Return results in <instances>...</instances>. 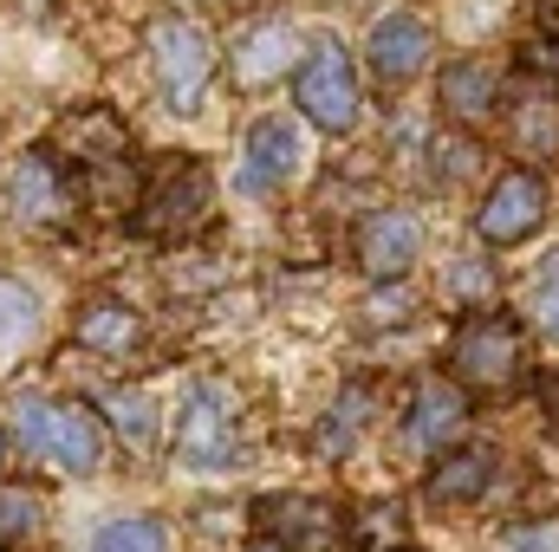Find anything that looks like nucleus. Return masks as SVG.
Returning a JSON list of instances; mask_svg holds the SVG:
<instances>
[{
  "label": "nucleus",
  "mask_w": 559,
  "mask_h": 552,
  "mask_svg": "<svg viewBox=\"0 0 559 552\" xmlns=\"http://www.w3.org/2000/svg\"><path fill=\"white\" fill-rule=\"evenodd\" d=\"M501 118L514 131V156H554L559 149V98L547 79L534 85V72H527L521 92H501Z\"/></svg>",
  "instance_id": "obj_18"
},
{
  "label": "nucleus",
  "mask_w": 559,
  "mask_h": 552,
  "mask_svg": "<svg viewBox=\"0 0 559 552\" xmlns=\"http://www.w3.org/2000/svg\"><path fill=\"white\" fill-rule=\"evenodd\" d=\"M547 215H554V189H547V176L534 169V163H508L488 189H481V202H475V241L481 248H527L540 228H547Z\"/></svg>",
  "instance_id": "obj_6"
},
{
  "label": "nucleus",
  "mask_w": 559,
  "mask_h": 552,
  "mask_svg": "<svg viewBox=\"0 0 559 552\" xmlns=\"http://www.w3.org/2000/svg\"><path fill=\"white\" fill-rule=\"evenodd\" d=\"M150 72H156V92L169 111H195L215 79V52H209L202 26L182 13H156L150 20Z\"/></svg>",
  "instance_id": "obj_8"
},
{
  "label": "nucleus",
  "mask_w": 559,
  "mask_h": 552,
  "mask_svg": "<svg viewBox=\"0 0 559 552\" xmlns=\"http://www.w3.org/2000/svg\"><path fill=\"white\" fill-rule=\"evenodd\" d=\"M59 169L72 176V189H79V202L92 208V215H138V156H131V131H124V118L118 111H105V105H85V111H72L66 124H59Z\"/></svg>",
  "instance_id": "obj_1"
},
{
  "label": "nucleus",
  "mask_w": 559,
  "mask_h": 552,
  "mask_svg": "<svg viewBox=\"0 0 559 552\" xmlns=\"http://www.w3.org/2000/svg\"><path fill=\"white\" fill-rule=\"evenodd\" d=\"M299 33L286 26V20H261L254 33H241L235 39V52H228V79L235 85H248V92H261V85H274L280 72H299Z\"/></svg>",
  "instance_id": "obj_17"
},
{
  "label": "nucleus",
  "mask_w": 559,
  "mask_h": 552,
  "mask_svg": "<svg viewBox=\"0 0 559 552\" xmlns=\"http://www.w3.org/2000/svg\"><path fill=\"white\" fill-rule=\"evenodd\" d=\"M371 410H378V391H371V384H345V391H338V404L319 416V429H312V448H319L325 461H345V455L365 442Z\"/></svg>",
  "instance_id": "obj_20"
},
{
  "label": "nucleus",
  "mask_w": 559,
  "mask_h": 552,
  "mask_svg": "<svg viewBox=\"0 0 559 552\" xmlns=\"http://www.w3.org/2000/svg\"><path fill=\"white\" fill-rule=\"evenodd\" d=\"M306 163V143H299V124L293 118H254V131L241 143V189L248 195H280Z\"/></svg>",
  "instance_id": "obj_15"
},
{
  "label": "nucleus",
  "mask_w": 559,
  "mask_h": 552,
  "mask_svg": "<svg viewBox=\"0 0 559 552\" xmlns=\"http://www.w3.org/2000/svg\"><path fill=\"white\" fill-rule=\"evenodd\" d=\"M495 552H559V514H540V520H508L495 533Z\"/></svg>",
  "instance_id": "obj_25"
},
{
  "label": "nucleus",
  "mask_w": 559,
  "mask_h": 552,
  "mask_svg": "<svg viewBox=\"0 0 559 552\" xmlns=\"http://www.w3.org/2000/svg\"><path fill=\"white\" fill-rule=\"evenodd\" d=\"M345 514L319 494H261L254 501V533L261 547H280V552H332L345 540Z\"/></svg>",
  "instance_id": "obj_9"
},
{
  "label": "nucleus",
  "mask_w": 559,
  "mask_h": 552,
  "mask_svg": "<svg viewBox=\"0 0 559 552\" xmlns=\"http://www.w3.org/2000/svg\"><path fill=\"white\" fill-rule=\"evenodd\" d=\"M72 338H79L85 351L124 358V351L143 338V319H138V305H124L118 292H92V299L72 312Z\"/></svg>",
  "instance_id": "obj_19"
},
{
  "label": "nucleus",
  "mask_w": 559,
  "mask_h": 552,
  "mask_svg": "<svg viewBox=\"0 0 559 552\" xmlns=\"http://www.w3.org/2000/svg\"><path fill=\"white\" fill-rule=\"evenodd\" d=\"M46 527V501L33 488H0V552L7 547H33Z\"/></svg>",
  "instance_id": "obj_24"
},
{
  "label": "nucleus",
  "mask_w": 559,
  "mask_h": 552,
  "mask_svg": "<svg viewBox=\"0 0 559 552\" xmlns=\"http://www.w3.org/2000/svg\"><path fill=\"white\" fill-rule=\"evenodd\" d=\"M176 461L195 475H235L241 468V429H235V397L215 377H195L176 404Z\"/></svg>",
  "instance_id": "obj_5"
},
{
  "label": "nucleus",
  "mask_w": 559,
  "mask_h": 552,
  "mask_svg": "<svg viewBox=\"0 0 559 552\" xmlns=\"http://www.w3.org/2000/svg\"><path fill=\"white\" fill-rule=\"evenodd\" d=\"M261 552H280V547H261Z\"/></svg>",
  "instance_id": "obj_30"
},
{
  "label": "nucleus",
  "mask_w": 559,
  "mask_h": 552,
  "mask_svg": "<svg viewBox=\"0 0 559 552\" xmlns=\"http://www.w3.org/2000/svg\"><path fill=\"white\" fill-rule=\"evenodd\" d=\"M13 435H20L26 455L52 461L59 475H92L105 461V429L79 397H20Z\"/></svg>",
  "instance_id": "obj_3"
},
{
  "label": "nucleus",
  "mask_w": 559,
  "mask_h": 552,
  "mask_svg": "<svg viewBox=\"0 0 559 552\" xmlns=\"http://www.w3.org/2000/svg\"><path fill=\"white\" fill-rule=\"evenodd\" d=\"M92 552H169V533L150 514H118L92 533Z\"/></svg>",
  "instance_id": "obj_23"
},
{
  "label": "nucleus",
  "mask_w": 559,
  "mask_h": 552,
  "mask_svg": "<svg viewBox=\"0 0 559 552\" xmlns=\"http://www.w3.org/2000/svg\"><path fill=\"white\" fill-rule=\"evenodd\" d=\"M293 98H299V111H306L319 131H332V137H352L358 118H365L358 65H352V52H345L338 39H319V46L299 59V72H293Z\"/></svg>",
  "instance_id": "obj_7"
},
{
  "label": "nucleus",
  "mask_w": 559,
  "mask_h": 552,
  "mask_svg": "<svg viewBox=\"0 0 559 552\" xmlns=\"http://www.w3.org/2000/svg\"><path fill=\"white\" fill-rule=\"evenodd\" d=\"M468 410H475V397L442 371H429L411 384V410H404V435H411V448L423 455H442V448H455L462 442V429H468Z\"/></svg>",
  "instance_id": "obj_12"
},
{
  "label": "nucleus",
  "mask_w": 559,
  "mask_h": 552,
  "mask_svg": "<svg viewBox=\"0 0 559 552\" xmlns=\"http://www.w3.org/2000/svg\"><path fill=\"white\" fill-rule=\"evenodd\" d=\"M0 455H7V442H0Z\"/></svg>",
  "instance_id": "obj_31"
},
{
  "label": "nucleus",
  "mask_w": 559,
  "mask_h": 552,
  "mask_svg": "<svg viewBox=\"0 0 559 552\" xmlns=\"http://www.w3.org/2000/svg\"><path fill=\"white\" fill-rule=\"evenodd\" d=\"M111 422H118V435L138 442V448L156 435V422H150V397H143V391H118V397H111Z\"/></svg>",
  "instance_id": "obj_27"
},
{
  "label": "nucleus",
  "mask_w": 559,
  "mask_h": 552,
  "mask_svg": "<svg viewBox=\"0 0 559 552\" xmlns=\"http://www.w3.org/2000/svg\"><path fill=\"white\" fill-rule=\"evenodd\" d=\"M442 364L468 397H514L521 384H534V332L501 305H475L449 332Z\"/></svg>",
  "instance_id": "obj_2"
},
{
  "label": "nucleus",
  "mask_w": 559,
  "mask_h": 552,
  "mask_svg": "<svg viewBox=\"0 0 559 552\" xmlns=\"http://www.w3.org/2000/svg\"><path fill=\"white\" fill-rule=\"evenodd\" d=\"M521 325L540 338V345H554L559 351V248H547L540 254V267H534V279H527V292H521Z\"/></svg>",
  "instance_id": "obj_21"
},
{
  "label": "nucleus",
  "mask_w": 559,
  "mask_h": 552,
  "mask_svg": "<svg viewBox=\"0 0 559 552\" xmlns=\"http://www.w3.org/2000/svg\"><path fill=\"white\" fill-rule=\"evenodd\" d=\"M449 292L475 312V305H488V292H495V267L481 261V254H455L449 261Z\"/></svg>",
  "instance_id": "obj_26"
},
{
  "label": "nucleus",
  "mask_w": 559,
  "mask_h": 552,
  "mask_svg": "<svg viewBox=\"0 0 559 552\" xmlns=\"http://www.w3.org/2000/svg\"><path fill=\"white\" fill-rule=\"evenodd\" d=\"M397 552H423V547H397Z\"/></svg>",
  "instance_id": "obj_29"
},
{
  "label": "nucleus",
  "mask_w": 559,
  "mask_h": 552,
  "mask_svg": "<svg viewBox=\"0 0 559 552\" xmlns=\"http://www.w3.org/2000/svg\"><path fill=\"white\" fill-rule=\"evenodd\" d=\"M501 65H488V59H449L442 72H436V105H442V118H449V131H488L495 118H501Z\"/></svg>",
  "instance_id": "obj_13"
},
{
  "label": "nucleus",
  "mask_w": 559,
  "mask_h": 552,
  "mask_svg": "<svg viewBox=\"0 0 559 552\" xmlns=\"http://www.w3.org/2000/svg\"><path fill=\"white\" fill-rule=\"evenodd\" d=\"M429 52H436V33H429L423 13H384L365 33V65H371V85L378 92H404L423 65H429Z\"/></svg>",
  "instance_id": "obj_11"
},
{
  "label": "nucleus",
  "mask_w": 559,
  "mask_h": 552,
  "mask_svg": "<svg viewBox=\"0 0 559 552\" xmlns=\"http://www.w3.org/2000/svg\"><path fill=\"white\" fill-rule=\"evenodd\" d=\"M33 332H39V299L20 279H0V371L13 364L20 345H33Z\"/></svg>",
  "instance_id": "obj_22"
},
{
  "label": "nucleus",
  "mask_w": 559,
  "mask_h": 552,
  "mask_svg": "<svg viewBox=\"0 0 559 552\" xmlns=\"http://www.w3.org/2000/svg\"><path fill=\"white\" fill-rule=\"evenodd\" d=\"M13 208H20V221H33V228H66V221H72L79 189H72V176L59 169L52 149L20 156V169H13Z\"/></svg>",
  "instance_id": "obj_16"
},
{
  "label": "nucleus",
  "mask_w": 559,
  "mask_h": 552,
  "mask_svg": "<svg viewBox=\"0 0 559 552\" xmlns=\"http://www.w3.org/2000/svg\"><path fill=\"white\" fill-rule=\"evenodd\" d=\"M411 305H417V292H411L404 279H391V286H378V292L365 299V325H404Z\"/></svg>",
  "instance_id": "obj_28"
},
{
  "label": "nucleus",
  "mask_w": 559,
  "mask_h": 552,
  "mask_svg": "<svg viewBox=\"0 0 559 552\" xmlns=\"http://www.w3.org/2000/svg\"><path fill=\"white\" fill-rule=\"evenodd\" d=\"M209 208H215V176H209V163H202V156H169V163L143 182L131 221H138L143 241L176 248V241H189V235L209 221Z\"/></svg>",
  "instance_id": "obj_4"
},
{
  "label": "nucleus",
  "mask_w": 559,
  "mask_h": 552,
  "mask_svg": "<svg viewBox=\"0 0 559 552\" xmlns=\"http://www.w3.org/2000/svg\"><path fill=\"white\" fill-rule=\"evenodd\" d=\"M495 481H501V448H488V442H455V448H442V455L429 461L423 501H429V507H475V501H488Z\"/></svg>",
  "instance_id": "obj_14"
},
{
  "label": "nucleus",
  "mask_w": 559,
  "mask_h": 552,
  "mask_svg": "<svg viewBox=\"0 0 559 552\" xmlns=\"http://www.w3.org/2000/svg\"><path fill=\"white\" fill-rule=\"evenodd\" d=\"M352 261L365 267V279L391 286V279H411V267L423 261V221L411 208H371L352 235Z\"/></svg>",
  "instance_id": "obj_10"
}]
</instances>
